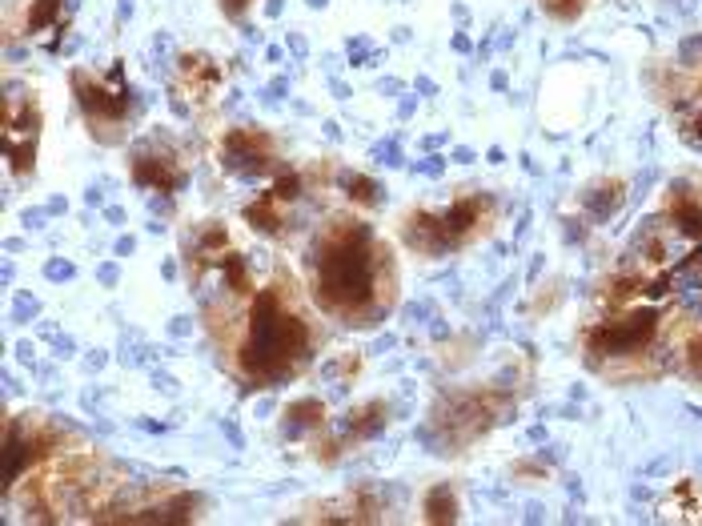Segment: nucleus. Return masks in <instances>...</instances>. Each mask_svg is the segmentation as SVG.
I'll return each mask as SVG.
<instances>
[{
  "label": "nucleus",
  "instance_id": "5",
  "mask_svg": "<svg viewBox=\"0 0 702 526\" xmlns=\"http://www.w3.org/2000/svg\"><path fill=\"white\" fill-rule=\"evenodd\" d=\"M221 165L237 177H261L269 169H277V153H273V141L253 125V129H233L225 133L221 141Z\"/></svg>",
  "mask_w": 702,
  "mask_h": 526
},
{
  "label": "nucleus",
  "instance_id": "9",
  "mask_svg": "<svg viewBox=\"0 0 702 526\" xmlns=\"http://www.w3.org/2000/svg\"><path fill=\"white\" fill-rule=\"evenodd\" d=\"M622 181H602V185H594L590 193H582V209L590 213V221H606V217H614L618 213V205H622Z\"/></svg>",
  "mask_w": 702,
  "mask_h": 526
},
{
  "label": "nucleus",
  "instance_id": "3",
  "mask_svg": "<svg viewBox=\"0 0 702 526\" xmlns=\"http://www.w3.org/2000/svg\"><path fill=\"white\" fill-rule=\"evenodd\" d=\"M73 93H77V105L85 109L93 133H97L105 145L125 141V133H129L125 121H129V109H133V93H129V85H125L121 61H117V69L109 73V85L77 69V73H73Z\"/></svg>",
  "mask_w": 702,
  "mask_h": 526
},
{
  "label": "nucleus",
  "instance_id": "11",
  "mask_svg": "<svg viewBox=\"0 0 702 526\" xmlns=\"http://www.w3.org/2000/svg\"><path fill=\"white\" fill-rule=\"evenodd\" d=\"M422 514H426L430 522H454V518H458V498H454V490H450L446 482H438V486L426 494Z\"/></svg>",
  "mask_w": 702,
  "mask_h": 526
},
{
  "label": "nucleus",
  "instance_id": "4",
  "mask_svg": "<svg viewBox=\"0 0 702 526\" xmlns=\"http://www.w3.org/2000/svg\"><path fill=\"white\" fill-rule=\"evenodd\" d=\"M654 334H658V314L654 310H626L622 318H610V322L594 326L586 346H590V354L634 358L654 342Z\"/></svg>",
  "mask_w": 702,
  "mask_h": 526
},
{
  "label": "nucleus",
  "instance_id": "13",
  "mask_svg": "<svg viewBox=\"0 0 702 526\" xmlns=\"http://www.w3.org/2000/svg\"><path fill=\"white\" fill-rule=\"evenodd\" d=\"M45 274H49L53 282H61V278H73V266H69V261H49Z\"/></svg>",
  "mask_w": 702,
  "mask_h": 526
},
{
  "label": "nucleus",
  "instance_id": "18",
  "mask_svg": "<svg viewBox=\"0 0 702 526\" xmlns=\"http://www.w3.org/2000/svg\"><path fill=\"white\" fill-rule=\"evenodd\" d=\"M309 5H313V9H321V5H325V0H309Z\"/></svg>",
  "mask_w": 702,
  "mask_h": 526
},
{
  "label": "nucleus",
  "instance_id": "6",
  "mask_svg": "<svg viewBox=\"0 0 702 526\" xmlns=\"http://www.w3.org/2000/svg\"><path fill=\"white\" fill-rule=\"evenodd\" d=\"M37 133H41V113L33 101H9L5 109V153L13 161L17 173H33V157H37Z\"/></svg>",
  "mask_w": 702,
  "mask_h": 526
},
{
  "label": "nucleus",
  "instance_id": "15",
  "mask_svg": "<svg viewBox=\"0 0 702 526\" xmlns=\"http://www.w3.org/2000/svg\"><path fill=\"white\" fill-rule=\"evenodd\" d=\"M414 169H418V173H442V169H446V157H426V161L414 165Z\"/></svg>",
  "mask_w": 702,
  "mask_h": 526
},
{
  "label": "nucleus",
  "instance_id": "17",
  "mask_svg": "<svg viewBox=\"0 0 702 526\" xmlns=\"http://www.w3.org/2000/svg\"><path fill=\"white\" fill-rule=\"evenodd\" d=\"M101 282H105V286H113V282H117V270H113V266H105V270H101Z\"/></svg>",
  "mask_w": 702,
  "mask_h": 526
},
{
  "label": "nucleus",
  "instance_id": "1",
  "mask_svg": "<svg viewBox=\"0 0 702 526\" xmlns=\"http://www.w3.org/2000/svg\"><path fill=\"white\" fill-rule=\"evenodd\" d=\"M313 302L345 326H378L390 314V253L366 221H341L309 253Z\"/></svg>",
  "mask_w": 702,
  "mask_h": 526
},
{
  "label": "nucleus",
  "instance_id": "12",
  "mask_svg": "<svg viewBox=\"0 0 702 526\" xmlns=\"http://www.w3.org/2000/svg\"><path fill=\"white\" fill-rule=\"evenodd\" d=\"M57 21H61V0H33V5H29V17H25V33L57 29Z\"/></svg>",
  "mask_w": 702,
  "mask_h": 526
},
{
  "label": "nucleus",
  "instance_id": "7",
  "mask_svg": "<svg viewBox=\"0 0 702 526\" xmlns=\"http://www.w3.org/2000/svg\"><path fill=\"white\" fill-rule=\"evenodd\" d=\"M386 430V406L382 402H366V406H358V410H345L337 422H333V434L341 438V446L345 442H370V438H378Z\"/></svg>",
  "mask_w": 702,
  "mask_h": 526
},
{
  "label": "nucleus",
  "instance_id": "16",
  "mask_svg": "<svg viewBox=\"0 0 702 526\" xmlns=\"http://www.w3.org/2000/svg\"><path fill=\"white\" fill-rule=\"evenodd\" d=\"M117 253H121V257L133 253V237H121V241H117Z\"/></svg>",
  "mask_w": 702,
  "mask_h": 526
},
{
  "label": "nucleus",
  "instance_id": "2",
  "mask_svg": "<svg viewBox=\"0 0 702 526\" xmlns=\"http://www.w3.org/2000/svg\"><path fill=\"white\" fill-rule=\"evenodd\" d=\"M313 350V330L309 322L285 306L277 290H265L249 306V330L237 350V366L253 386H281L289 382Z\"/></svg>",
  "mask_w": 702,
  "mask_h": 526
},
{
  "label": "nucleus",
  "instance_id": "8",
  "mask_svg": "<svg viewBox=\"0 0 702 526\" xmlns=\"http://www.w3.org/2000/svg\"><path fill=\"white\" fill-rule=\"evenodd\" d=\"M325 426V402L321 398H297L285 406V438H305Z\"/></svg>",
  "mask_w": 702,
  "mask_h": 526
},
{
  "label": "nucleus",
  "instance_id": "14",
  "mask_svg": "<svg viewBox=\"0 0 702 526\" xmlns=\"http://www.w3.org/2000/svg\"><path fill=\"white\" fill-rule=\"evenodd\" d=\"M221 9H225V17H233V21H237V17L249 9V0H221Z\"/></svg>",
  "mask_w": 702,
  "mask_h": 526
},
{
  "label": "nucleus",
  "instance_id": "10",
  "mask_svg": "<svg viewBox=\"0 0 702 526\" xmlns=\"http://www.w3.org/2000/svg\"><path fill=\"white\" fill-rule=\"evenodd\" d=\"M337 181H341L345 197L358 201V205H382V201H386V189H382L378 181L362 177V173H337Z\"/></svg>",
  "mask_w": 702,
  "mask_h": 526
}]
</instances>
